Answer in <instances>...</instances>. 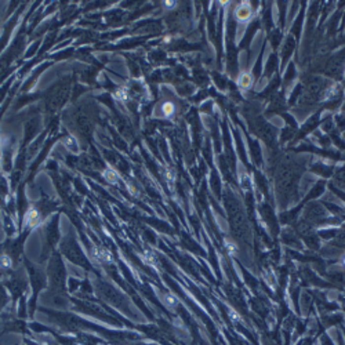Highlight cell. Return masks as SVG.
I'll list each match as a JSON object with an SVG mask.
<instances>
[{"label":"cell","instance_id":"6da1fadb","mask_svg":"<svg viewBox=\"0 0 345 345\" xmlns=\"http://www.w3.org/2000/svg\"><path fill=\"white\" fill-rule=\"evenodd\" d=\"M91 257L93 260L98 264H110L113 262V255L110 253L109 250L104 246H97V247H93L91 250Z\"/></svg>","mask_w":345,"mask_h":345},{"label":"cell","instance_id":"7a4b0ae2","mask_svg":"<svg viewBox=\"0 0 345 345\" xmlns=\"http://www.w3.org/2000/svg\"><path fill=\"white\" fill-rule=\"evenodd\" d=\"M40 222V211L36 207H29L24 215V227L27 229H32Z\"/></svg>","mask_w":345,"mask_h":345},{"label":"cell","instance_id":"3957f363","mask_svg":"<svg viewBox=\"0 0 345 345\" xmlns=\"http://www.w3.org/2000/svg\"><path fill=\"white\" fill-rule=\"evenodd\" d=\"M103 177L104 179H106L109 184H116L117 181H119V174H117L116 170L112 169V167H108V169L104 170Z\"/></svg>","mask_w":345,"mask_h":345},{"label":"cell","instance_id":"277c9868","mask_svg":"<svg viewBox=\"0 0 345 345\" xmlns=\"http://www.w3.org/2000/svg\"><path fill=\"white\" fill-rule=\"evenodd\" d=\"M113 98L120 101V103H124L130 98V94H129V90L126 87H117L115 91H113Z\"/></svg>","mask_w":345,"mask_h":345},{"label":"cell","instance_id":"5b68a950","mask_svg":"<svg viewBox=\"0 0 345 345\" xmlns=\"http://www.w3.org/2000/svg\"><path fill=\"white\" fill-rule=\"evenodd\" d=\"M160 112L163 113V116L169 117L172 116V113L175 112V106L172 103H163L162 104V108H160Z\"/></svg>","mask_w":345,"mask_h":345},{"label":"cell","instance_id":"8992f818","mask_svg":"<svg viewBox=\"0 0 345 345\" xmlns=\"http://www.w3.org/2000/svg\"><path fill=\"white\" fill-rule=\"evenodd\" d=\"M62 144L65 145L69 151H76V149H77V142H76V138L72 137V136H67L65 138H62Z\"/></svg>","mask_w":345,"mask_h":345},{"label":"cell","instance_id":"52a82bcc","mask_svg":"<svg viewBox=\"0 0 345 345\" xmlns=\"http://www.w3.org/2000/svg\"><path fill=\"white\" fill-rule=\"evenodd\" d=\"M0 267L4 269L11 268V267H13V260H11V257L7 254L0 255Z\"/></svg>","mask_w":345,"mask_h":345}]
</instances>
